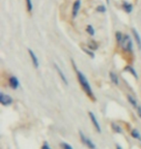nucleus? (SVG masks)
I'll return each mask as SVG.
<instances>
[{"mask_svg": "<svg viewBox=\"0 0 141 149\" xmlns=\"http://www.w3.org/2000/svg\"><path fill=\"white\" fill-rule=\"evenodd\" d=\"M72 63H73L74 67V70H76V73L77 79H78L79 84L82 87L83 91H84L85 93L88 95V97L90 98V99H91V100H95V96H94V93H93L92 87H91V85H90V83L88 81V79H87V77L84 76V74H83L82 72H80L79 70L76 69V64H74V60H72Z\"/></svg>", "mask_w": 141, "mask_h": 149, "instance_id": "nucleus-1", "label": "nucleus"}, {"mask_svg": "<svg viewBox=\"0 0 141 149\" xmlns=\"http://www.w3.org/2000/svg\"><path fill=\"white\" fill-rule=\"evenodd\" d=\"M118 44L121 46L123 50L128 52H133V41L128 34H123L121 41Z\"/></svg>", "mask_w": 141, "mask_h": 149, "instance_id": "nucleus-2", "label": "nucleus"}, {"mask_svg": "<svg viewBox=\"0 0 141 149\" xmlns=\"http://www.w3.org/2000/svg\"><path fill=\"white\" fill-rule=\"evenodd\" d=\"M79 138H80V141H82V143L85 144L89 149H96V145L94 142H93L88 136H85L81 131H79Z\"/></svg>", "mask_w": 141, "mask_h": 149, "instance_id": "nucleus-3", "label": "nucleus"}, {"mask_svg": "<svg viewBox=\"0 0 141 149\" xmlns=\"http://www.w3.org/2000/svg\"><path fill=\"white\" fill-rule=\"evenodd\" d=\"M13 103V98H12L10 95L5 94L3 92H0V104L4 107L10 106L11 104Z\"/></svg>", "mask_w": 141, "mask_h": 149, "instance_id": "nucleus-4", "label": "nucleus"}, {"mask_svg": "<svg viewBox=\"0 0 141 149\" xmlns=\"http://www.w3.org/2000/svg\"><path fill=\"white\" fill-rule=\"evenodd\" d=\"M88 114H89L90 119H91V122H92L93 126L95 127L96 131H97L98 133H101V129L100 123H99V121H98L97 117H96V115H95L92 111H89V112H88Z\"/></svg>", "mask_w": 141, "mask_h": 149, "instance_id": "nucleus-5", "label": "nucleus"}, {"mask_svg": "<svg viewBox=\"0 0 141 149\" xmlns=\"http://www.w3.org/2000/svg\"><path fill=\"white\" fill-rule=\"evenodd\" d=\"M9 85H10V87L12 89H17L19 87V80L17 79V77L15 76H12L10 77V79H9Z\"/></svg>", "mask_w": 141, "mask_h": 149, "instance_id": "nucleus-6", "label": "nucleus"}, {"mask_svg": "<svg viewBox=\"0 0 141 149\" xmlns=\"http://www.w3.org/2000/svg\"><path fill=\"white\" fill-rule=\"evenodd\" d=\"M27 50H28V53L30 55V58H31V61H32L33 65H34V67L36 68V69H38L39 68V59L37 57V55L35 54V52H33L31 49H28Z\"/></svg>", "mask_w": 141, "mask_h": 149, "instance_id": "nucleus-7", "label": "nucleus"}, {"mask_svg": "<svg viewBox=\"0 0 141 149\" xmlns=\"http://www.w3.org/2000/svg\"><path fill=\"white\" fill-rule=\"evenodd\" d=\"M54 68H55V70H56V72H57V74H59V77H60V79H62V81L65 83L66 85H68V79H67V77L65 76V74H64V72L60 69V67L58 66L57 64H54Z\"/></svg>", "mask_w": 141, "mask_h": 149, "instance_id": "nucleus-8", "label": "nucleus"}, {"mask_svg": "<svg viewBox=\"0 0 141 149\" xmlns=\"http://www.w3.org/2000/svg\"><path fill=\"white\" fill-rule=\"evenodd\" d=\"M80 6H81V0H76V2L73 5V11H72L73 17H76L77 16V14H78V12L80 10Z\"/></svg>", "mask_w": 141, "mask_h": 149, "instance_id": "nucleus-9", "label": "nucleus"}, {"mask_svg": "<svg viewBox=\"0 0 141 149\" xmlns=\"http://www.w3.org/2000/svg\"><path fill=\"white\" fill-rule=\"evenodd\" d=\"M131 32H133V38L135 39V41H136L137 46H138V47L141 49V37H140L139 33L136 31V29H135V28H133V29H131Z\"/></svg>", "mask_w": 141, "mask_h": 149, "instance_id": "nucleus-10", "label": "nucleus"}, {"mask_svg": "<svg viewBox=\"0 0 141 149\" xmlns=\"http://www.w3.org/2000/svg\"><path fill=\"white\" fill-rule=\"evenodd\" d=\"M127 98H128V101L130 102L131 105L133 106L134 109H137V107H138V104H137V101H136L135 98H134L133 96H131V95H128Z\"/></svg>", "mask_w": 141, "mask_h": 149, "instance_id": "nucleus-11", "label": "nucleus"}, {"mask_svg": "<svg viewBox=\"0 0 141 149\" xmlns=\"http://www.w3.org/2000/svg\"><path fill=\"white\" fill-rule=\"evenodd\" d=\"M123 9L125 10L126 13L130 14L131 11H133V4L128 2H124L123 3Z\"/></svg>", "mask_w": 141, "mask_h": 149, "instance_id": "nucleus-12", "label": "nucleus"}, {"mask_svg": "<svg viewBox=\"0 0 141 149\" xmlns=\"http://www.w3.org/2000/svg\"><path fill=\"white\" fill-rule=\"evenodd\" d=\"M125 71L126 72H128L130 74H131L134 77V79H138V76H137V73H136V71L134 70V68L133 67H131V66H127L125 68Z\"/></svg>", "mask_w": 141, "mask_h": 149, "instance_id": "nucleus-13", "label": "nucleus"}, {"mask_svg": "<svg viewBox=\"0 0 141 149\" xmlns=\"http://www.w3.org/2000/svg\"><path fill=\"white\" fill-rule=\"evenodd\" d=\"M111 128H112V130H113V132H115L117 134H122L123 133V129H122V127L120 126V125H118L117 123H113L111 124Z\"/></svg>", "mask_w": 141, "mask_h": 149, "instance_id": "nucleus-14", "label": "nucleus"}, {"mask_svg": "<svg viewBox=\"0 0 141 149\" xmlns=\"http://www.w3.org/2000/svg\"><path fill=\"white\" fill-rule=\"evenodd\" d=\"M131 136H133V139H138V141H141V134L136 129H133V130H131Z\"/></svg>", "mask_w": 141, "mask_h": 149, "instance_id": "nucleus-15", "label": "nucleus"}, {"mask_svg": "<svg viewBox=\"0 0 141 149\" xmlns=\"http://www.w3.org/2000/svg\"><path fill=\"white\" fill-rule=\"evenodd\" d=\"M109 77H110V79L112 80V82L114 83V84H116V85L119 84V79H118V77H117V74L115 73L110 72L109 73Z\"/></svg>", "mask_w": 141, "mask_h": 149, "instance_id": "nucleus-16", "label": "nucleus"}, {"mask_svg": "<svg viewBox=\"0 0 141 149\" xmlns=\"http://www.w3.org/2000/svg\"><path fill=\"white\" fill-rule=\"evenodd\" d=\"M86 31L88 32L89 35H91V36H94L95 35V29L94 27H93L92 25H87V28H86Z\"/></svg>", "mask_w": 141, "mask_h": 149, "instance_id": "nucleus-17", "label": "nucleus"}, {"mask_svg": "<svg viewBox=\"0 0 141 149\" xmlns=\"http://www.w3.org/2000/svg\"><path fill=\"white\" fill-rule=\"evenodd\" d=\"M82 49H83V52H84L85 53H87V54H88L91 58L95 57V54H94V52H92V49H87V47H82Z\"/></svg>", "mask_w": 141, "mask_h": 149, "instance_id": "nucleus-18", "label": "nucleus"}, {"mask_svg": "<svg viewBox=\"0 0 141 149\" xmlns=\"http://www.w3.org/2000/svg\"><path fill=\"white\" fill-rule=\"evenodd\" d=\"M26 1V7H27V11L29 13H31L33 10V4H32V0H25Z\"/></svg>", "mask_w": 141, "mask_h": 149, "instance_id": "nucleus-19", "label": "nucleus"}, {"mask_svg": "<svg viewBox=\"0 0 141 149\" xmlns=\"http://www.w3.org/2000/svg\"><path fill=\"white\" fill-rule=\"evenodd\" d=\"M60 146H61L62 149H74L73 146L69 143H67V142H61V143H60Z\"/></svg>", "mask_w": 141, "mask_h": 149, "instance_id": "nucleus-20", "label": "nucleus"}, {"mask_svg": "<svg viewBox=\"0 0 141 149\" xmlns=\"http://www.w3.org/2000/svg\"><path fill=\"white\" fill-rule=\"evenodd\" d=\"M99 13H106V8L104 7L103 5H99L98 7H97V9H96Z\"/></svg>", "mask_w": 141, "mask_h": 149, "instance_id": "nucleus-21", "label": "nucleus"}, {"mask_svg": "<svg viewBox=\"0 0 141 149\" xmlns=\"http://www.w3.org/2000/svg\"><path fill=\"white\" fill-rule=\"evenodd\" d=\"M115 36H116V39H117V42H119L121 41V39H122V36H123V34L121 33L120 31H118V32H116V34H115Z\"/></svg>", "mask_w": 141, "mask_h": 149, "instance_id": "nucleus-22", "label": "nucleus"}, {"mask_svg": "<svg viewBox=\"0 0 141 149\" xmlns=\"http://www.w3.org/2000/svg\"><path fill=\"white\" fill-rule=\"evenodd\" d=\"M42 149H51L50 148V146L49 145V143L46 141V142H44V144H43V146H42Z\"/></svg>", "mask_w": 141, "mask_h": 149, "instance_id": "nucleus-23", "label": "nucleus"}, {"mask_svg": "<svg viewBox=\"0 0 141 149\" xmlns=\"http://www.w3.org/2000/svg\"><path fill=\"white\" fill-rule=\"evenodd\" d=\"M137 114H138V116L141 118V106H138L137 107Z\"/></svg>", "mask_w": 141, "mask_h": 149, "instance_id": "nucleus-24", "label": "nucleus"}, {"mask_svg": "<svg viewBox=\"0 0 141 149\" xmlns=\"http://www.w3.org/2000/svg\"><path fill=\"white\" fill-rule=\"evenodd\" d=\"M116 149H123V148L120 145H116Z\"/></svg>", "mask_w": 141, "mask_h": 149, "instance_id": "nucleus-25", "label": "nucleus"}, {"mask_svg": "<svg viewBox=\"0 0 141 149\" xmlns=\"http://www.w3.org/2000/svg\"><path fill=\"white\" fill-rule=\"evenodd\" d=\"M106 2H107V4H109V0H106Z\"/></svg>", "mask_w": 141, "mask_h": 149, "instance_id": "nucleus-26", "label": "nucleus"}]
</instances>
